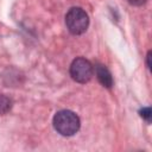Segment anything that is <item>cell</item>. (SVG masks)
<instances>
[{
  "mask_svg": "<svg viewBox=\"0 0 152 152\" xmlns=\"http://www.w3.org/2000/svg\"><path fill=\"white\" fill-rule=\"evenodd\" d=\"M52 124L55 129L64 137L74 135L80 129V125H81L80 118L77 116V114L68 109L57 112L53 116Z\"/></svg>",
  "mask_w": 152,
  "mask_h": 152,
  "instance_id": "obj_1",
  "label": "cell"
},
{
  "mask_svg": "<svg viewBox=\"0 0 152 152\" xmlns=\"http://www.w3.org/2000/svg\"><path fill=\"white\" fill-rule=\"evenodd\" d=\"M65 25L72 34H82L89 25L88 14L80 7H72L65 15Z\"/></svg>",
  "mask_w": 152,
  "mask_h": 152,
  "instance_id": "obj_2",
  "label": "cell"
},
{
  "mask_svg": "<svg viewBox=\"0 0 152 152\" xmlns=\"http://www.w3.org/2000/svg\"><path fill=\"white\" fill-rule=\"evenodd\" d=\"M93 72H94V68L91 63L83 57H78L74 59L70 65V75L72 80L78 83L88 82L93 76Z\"/></svg>",
  "mask_w": 152,
  "mask_h": 152,
  "instance_id": "obj_3",
  "label": "cell"
},
{
  "mask_svg": "<svg viewBox=\"0 0 152 152\" xmlns=\"http://www.w3.org/2000/svg\"><path fill=\"white\" fill-rule=\"evenodd\" d=\"M95 71H96V76H97V80L100 81V83L106 87V88H110L113 86V78H112V75L110 72L108 71V69L104 66V65H96L95 68Z\"/></svg>",
  "mask_w": 152,
  "mask_h": 152,
  "instance_id": "obj_4",
  "label": "cell"
},
{
  "mask_svg": "<svg viewBox=\"0 0 152 152\" xmlns=\"http://www.w3.org/2000/svg\"><path fill=\"white\" fill-rule=\"evenodd\" d=\"M11 109V100L4 95H0V114H5Z\"/></svg>",
  "mask_w": 152,
  "mask_h": 152,
  "instance_id": "obj_5",
  "label": "cell"
},
{
  "mask_svg": "<svg viewBox=\"0 0 152 152\" xmlns=\"http://www.w3.org/2000/svg\"><path fill=\"white\" fill-rule=\"evenodd\" d=\"M141 116H142L144 119H146L147 121H150V120H151V109H150V108H144V109L141 110Z\"/></svg>",
  "mask_w": 152,
  "mask_h": 152,
  "instance_id": "obj_6",
  "label": "cell"
},
{
  "mask_svg": "<svg viewBox=\"0 0 152 152\" xmlns=\"http://www.w3.org/2000/svg\"><path fill=\"white\" fill-rule=\"evenodd\" d=\"M146 1H147V0H128V2H129L131 5H133V6H141V5H144Z\"/></svg>",
  "mask_w": 152,
  "mask_h": 152,
  "instance_id": "obj_7",
  "label": "cell"
}]
</instances>
